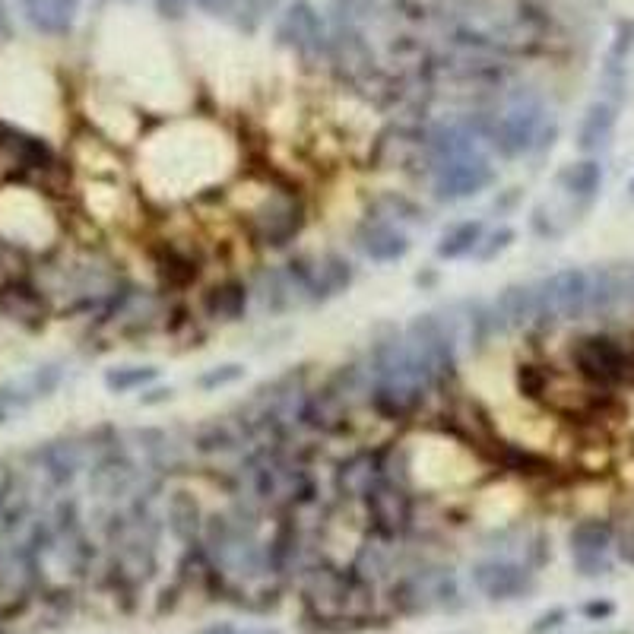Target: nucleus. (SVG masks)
I'll use <instances>...</instances> for the list:
<instances>
[{"label":"nucleus","mask_w":634,"mask_h":634,"mask_svg":"<svg viewBox=\"0 0 634 634\" xmlns=\"http://www.w3.org/2000/svg\"><path fill=\"white\" fill-rule=\"evenodd\" d=\"M492 321L498 327H527L539 321V311H536V292L533 286H508L505 292L498 295L495 311H492Z\"/></svg>","instance_id":"nucleus-15"},{"label":"nucleus","mask_w":634,"mask_h":634,"mask_svg":"<svg viewBox=\"0 0 634 634\" xmlns=\"http://www.w3.org/2000/svg\"><path fill=\"white\" fill-rule=\"evenodd\" d=\"M0 314L20 327L39 330L48 321V298L29 279H7L0 286Z\"/></svg>","instance_id":"nucleus-10"},{"label":"nucleus","mask_w":634,"mask_h":634,"mask_svg":"<svg viewBox=\"0 0 634 634\" xmlns=\"http://www.w3.org/2000/svg\"><path fill=\"white\" fill-rule=\"evenodd\" d=\"M191 0H156V7L162 16H169V20H181L184 10H188Z\"/></svg>","instance_id":"nucleus-28"},{"label":"nucleus","mask_w":634,"mask_h":634,"mask_svg":"<svg viewBox=\"0 0 634 634\" xmlns=\"http://www.w3.org/2000/svg\"><path fill=\"white\" fill-rule=\"evenodd\" d=\"M406 346H409V356L416 359L422 375L432 384L451 375L457 365V349L447 340V333L435 314H419L416 321L409 324Z\"/></svg>","instance_id":"nucleus-4"},{"label":"nucleus","mask_w":634,"mask_h":634,"mask_svg":"<svg viewBox=\"0 0 634 634\" xmlns=\"http://www.w3.org/2000/svg\"><path fill=\"white\" fill-rule=\"evenodd\" d=\"M346 416H349V403L340 390H333V387L308 397L305 409H302V419L314 428H321V432H340L346 425Z\"/></svg>","instance_id":"nucleus-16"},{"label":"nucleus","mask_w":634,"mask_h":634,"mask_svg":"<svg viewBox=\"0 0 634 634\" xmlns=\"http://www.w3.org/2000/svg\"><path fill=\"white\" fill-rule=\"evenodd\" d=\"M615 121H619V105L609 99L593 102L587 108L581 127H577V146H581L584 153H600V149H606L612 140Z\"/></svg>","instance_id":"nucleus-14"},{"label":"nucleus","mask_w":634,"mask_h":634,"mask_svg":"<svg viewBox=\"0 0 634 634\" xmlns=\"http://www.w3.org/2000/svg\"><path fill=\"white\" fill-rule=\"evenodd\" d=\"M584 612H587V615H609V612H612V606H609V603H590Z\"/></svg>","instance_id":"nucleus-33"},{"label":"nucleus","mask_w":634,"mask_h":634,"mask_svg":"<svg viewBox=\"0 0 634 634\" xmlns=\"http://www.w3.org/2000/svg\"><path fill=\"white\" fill-rule=\"evenodd\" d=\"M298 229H302V203H298L295 194L276 191L260 203L257 213L251 216V235L260 245L279 248L286 245L289 238H295Z\"/></svg>","instance_id":"nucleus-6"},{"label":"nucleus","mask_w":634,"mask_h":634,"mask_svg":"<svg viewBox=\"0 0 634 634\" xmlns=\"http://www.w3.org/2000/svg\"><path fill=\"white\" fill-rule=\"evenodd\" d=\"M492 181H495V169L482 153H466V156H454L432 165L435 194L438 200H447V203L486 191Z\"/></svg>","instance_id":"nucleus-5"},{"label":"nucleus","mask_w":634,"mask_h":634,"mask_svg":"<svg viewBox=\"0 0 634 634\" xmlns=\"http://www.w3.org/2000/svg\"><path fill=\"white\" fill-rule=\"evenodd\" d=\"M245 305H248V289L245 283H235V279L216 286L207 298V308L216 321H238V317L245 314Z\"/></svg>","instance_id":"nucleus-18"},{"label":"nucleus","mask_w":634,"mask_h":634,"mask_svg":"<svg viewBox=\"0 0 634 634\" xmlns=\"http://www.w3.org/2000/svg\"><path fill=\"white\" fill-rule=\"evenodd\" d=\"M257 292H260V302H264V308L270 311H283L295 302V286H292V279L289 273L283 270H267V273H260L257 276Z\"/></svg>","instance_id":"nucleus-20"},{"label":"nucleus","mask_w":634,"mask_h":634,"mask_svg":"<svg viewBox=\"0 0 634 634\" xmlns=\"http://www.w3.org/2000/svg\"><path fill=\"white\" fill-rule=\"evenodd\" d=\"M631 191H634V181H631Z\"/></svg>","instance_id":"nucleus-35"},{"label":"nucleus","mask_w":634,"mask_h":634,"mask_svg":"<svg viewBox=\"0 0 634 634\" xmlns=\"http://www.w3.org/2000/svg\"><path fill=\"white\" fill-rule=\"evenodd\" d=\"M609 546H612V527L606 520H581V524L571 530L574 565L587 577L609 571Z\"/></svg>","instance_id":"nucleus-9"},{"label":"nucleus","mask_w":634,"mask_h":634,"mask_svg":"<svg viewBox=\"0 0 634 634\" xmlns=\"http://www.w3.org/2000/svg\"><path fill=\"white\" fill-rule=\"evenodd\" d=\"M482 241V222H460V226L447 229L438 241V257L444 260H457V257H466L473 254L479 248Z\"/></svg>","instance_id":"nucleus-19"},{"label":"nucleus","mask_w":634,"mask_h":634,"mask_svg":"<svg viewBox=\"0 0 634 634\" xmlns=\"http://www.w3.org/2000/svg\"><path fill=\"white\" fill-rule=\"evenodd\" d=\"M371 219H381V222H394V219H400V222H419L422 213H419L416 203L406 200L403 194H381L375 200V216H371Z\"/></svg>","instance_id":"nucleus-22"},{"label":"nucleus","mask_w":634,"mask_h":634,"mask_svg":"<svg viewBox=\"0 0 634 634\" xmlns=\"http://www.w3.org/2000/svg\"><path fill=\"white\" fill-rule=\"evenodd\" d=\"M619 552H622V558H625V562H631V565H634V530L622 536V546H619Z\"/></svg>","instance_id":"nucleus-31"},{"label":"nucleus","mask_w":634,"mask_h":634,"mask_svg":"<svg viewBox=\"0 0 634 634\" xmlns=\"http://www.w3.org/2000/svg\"><path fill=\"white\" fill-rule=\"evenodd\" d=\"M539 321H574L590 314V273L558 270L533 286Z\"/></svg>","instance_id":"nucleus-2"},{"label":"nucleus","mask_w":634,"mask_h":634,"mask_svg":"<svg viewBox=\"0 0 634 634\" xmlns=\"http://www.w3.org/2000/svg\"><path fill=\"white\" fill-rule=\"evenodd\" d=\"M384 479V463L375 454H356L337 470V489L349 498H365Z\"/></svg>","instance_id":"nucleus-13"},{"label":"nucleus","mask_w":634,"mask_h":634,"mask_svg":"<svg viewBox=\"0 0 634 634\" xmlns=\"http://www.w3.org/2000/svg\"><path fill=\"white\" fill-rule=\"evenodd\" d=\"M574 368L593 384H622L634 378V359L631 352L612 337L593 333V337H581L571 349Z\"/></svg>","instance_id":"nucleus-3"},{"label":"nucleus","mask_w":634,"mask_h":634,"mask_svg":"<svg viewBox=\"0 0 634 634\" xmlns=\"http://www.w3.org/2000/svg\"><path fill=\"white\" fill-rule=\"evenodd\" d=\"M511 241H514V229H498L486 241H479L476 254H479V260H492V257H498L505 248H511Z\"/></svg>","instance_id":"nucleus-25"},{"label":"nucleus","mask_w":634,"mask_h":634,"mask_svg":"<svg viewBox=\"0 0 634 634\" xmlns=\"http://www.w3.org/2000/svg\"><path fill=\"white\" fill-rule=\"evenodd\" d=\"M203 634H279V631H270V628H232V625H216V628H207Z\"/></svg>","instance_id":"nucleus-29"},{"label":"nucleus","mask_w":634,"mask_h":634,"mask_svg":"<svg viewBox=\"0 0 634 634\" xmlns=\"http://www.w3.org/2000/svg\"><path fill=\"white\" fill-rule=\"evenodd\" d=\"M80 13V0H51V29L54 35H67Z\"/></svg>","instance_id":"nucleus-23"},{"label":"nucleus","mask_w":634,"mask_h":634,"mask_svg":"<svg viewBox=\"0 0 634 634\" xmlns=\"http://www.w3.org/2000/svg\"><path fill=\"white\" fill-rule=\"evenodd\" d=\"M20 7H23V16L32 23V29L54 35V29H51V0H20Z\"/></svg>","instance_id":"nucleus-24"},{"label":"nucleus","mask_w":634,"mask_h":634,"mask_svg":"<svg viewBox=\"0 0 634 634\" xmlns=\"http://www.w3.org/2000/svg\"><path fill=\"white\" fill-rule=\"evenodd\" d=\"M276 39L279 45L295 48L298 54H317L327 45L324 23L308 0H295V4L286 7L283 20L276 26Z\"/></svg>","instance_id":"nucleus-7"},{"label":"nucleus","mask_w":634,"mask_h":634,"mask_svg":"<svg viewBox=\"0 0 634 634\" xmlns=\"http://www.w3.org/2000/svg\"><path fill=\"white\" fill-rule=\"evenodd\" d=\"M194 4L210 16H229L232 10L241 7V0H194Z\"/></svg>","instance_id":"nucleus-27"},{"label":"nucleus","mask_w":634,"mask_h":634,"mask_svg":"<svg viewBox=\"0 0 634 634\" xmlns=\"http://www.w3.org/2000/svg\"><path fill=\"white\" fill-rule=\"evenodd\" d=\"M10 35V20H7V7H4V0H0V39H7Z\"/></svg>","instance_id":"nucleus-32"},{"label":"nucleus","mask_w":634,"mask_h":634,"mask_svg":"<svg viewBox=\"0 0 634 634\" xmlns=\"http://www.w3.org/2000/svg\"><path fill=\"white\" fill-rule=\"evenodd\" d=\"M368 501V517L375 530L381 536H400L409 527V517H413V505H409V495L397 486V482H390L387 476L378 482L375 489L365 495Z\"/></svg>","instance_id":"nucleus-8"},{"label":"nucleus","mask_w":634,"mask_h":634,"mask_svg":"<svg viewBox=\"0 0 634 634\" xmlns=\"http://www.w3.org/2000/svg\"><path fill=\"white\" fill-rule=\"evenodd\" d=\"M241 375H245V368H241V365H219V368L207 371V375L200 378V387L213 390V387H222V384H232V381H238Z\"/></svg>","instance_id":"nucleus-26"},{"label":"nucleus","mask_w":634,"mask_h":634,"mask_svg":"<svg viewBox=\"0 0 634 634\" xmlns=\"http://www.w3.org/2000/svg\"><path fill=\"white\" fill-rule=\"evenodd\" d=\"M159 371L153 365H121V368H111L105 375V384L111 394H127V390H137L149 381H156Z\"/></svg>","instance_id":"nucleus-21"},{"label":"nucleus","mask_w":634,"mask_h":634,"mask_svg":"<svg viewBox=\"0 0 634 634\" xmlns=\"http://www.w3.org/2000/svg\"><path fill=\"white\" fill-rule=\"evenodd\" d=\"M558 184H562L565 194L574 203H590L596 197V191H600V184H603V169L593 159L574 162V165H568L562 175H558Z\"/></svg>","instance_id":"nucleus-17"},{"label":"nucleus","mask_w":634,"mask_h":634,"mask_svg":"<svg viewBox=\"0 0 634 634\" xmlns=\"http://www.w3.org/2000/svg\"><path fill=\"white\" fill-rule=\"evenodd\" d=\"M356 245L368 260H378V264H390V260H400L409 251V238L381 219H365L356 229Z\"/></svg>","instance_id":"nucleus-12"},{"label":"nucleus","mask_w":634,"mask_h":634,"mask_svg":"<svg viewBox=\"0 0 634 634\" xmlns=\"http://www.w3.org/2000/svg\"><path fill=\"white\" fill-rule=\"evenodd\" d=\"M482 140H489L501 156H520L536 146L546 127V108L530 92H517L498 111H482L470 121Z\"/></svg>","instance_id":"nucleus-1"},{"label":"nucleus","mask_w":634,"mask_h":634,"mask_svg":"<svg viewBox=\"0 0 634 634\" xmlns=\"http://www.w3.org/2000/svg\"><path fill=\"white\" fill-rule=\"evenodd\" d=\"M473 584L492 596V600H511V596H520L530 587V571L524 565H514V562H482L473 568Z\"/></svg>","instance_id":"nucleus-11"},{"label":"nucleus","mask_w":634,"mask_h":634,"mask_svg":"<svg viewBox=\"0 0 634 634\" xmlns=\"http://www.w3.org/2000/svg\"><path fill=\"white\" fill-rule=\"evenodd\" d=\"M562 619H565V609H552V612H546V615H543V619H539V625H533V631L555 628V625H562Z\"/></svg>","instance_id":"nucleus-30"},{"label":"nucleus","mask_w":634,"mask_h":634,"mask_svg":"<svg viewBox=\"0 0 634 634\" xmlns=\"http://www.w3.org/2000/svg\"><path fill=\"white\" fill-rule=\"evenodd\" d=\"M172 397V390H153V397H143V403H162V400H169Z\"/></svg>","instance_id":"nucleus-34"}]
</instances>
